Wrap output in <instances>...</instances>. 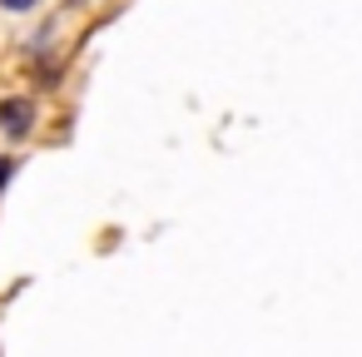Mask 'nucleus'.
<instances>
[{
    "label": "nucleus",
    "mask_w": 362,
    "mask_h": 357,
    "mask_svg": "<svg viewBox=\"0 0 362 357\" xmlns=\"http://www.w3.org/2000/svg\"><path fill=\"white\" fill-rule=\"evenodd\" d=\"M0 129H6L11 139H25L35 129V105L30 100H6L0 105Z\"/></svg>",
    "instance_id": "f257e3e1"
},
{
    "label": "nucleus",
    "mask_w": 362,
    "mask_h": 357,
    "mask_svg": "<svg viewBox=\"0 0 362 357\" xmlns=\"http://www.w3.org/2000/svg\"><path fill=\"white\" fill-rule=\"evenodd\" d=\"M6 11H16V16H25V11H35V0H0Z\"/></svg>",
    "instance_id": "f03ea898"
}]
</instances>
